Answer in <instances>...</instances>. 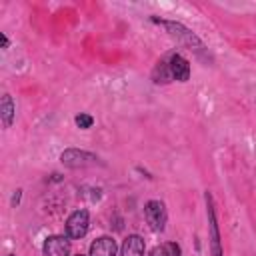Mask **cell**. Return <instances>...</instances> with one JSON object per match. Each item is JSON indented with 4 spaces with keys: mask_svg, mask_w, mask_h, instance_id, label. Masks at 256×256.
Wrapping results in <instances>:
<instances>
[{
    "mask_svg": "<svg viewBox=\"0 0 256 256\" xmlns=\"http://www.w3.org/2000/svg\"><path fill=\"white\" fill-rule=\"evenodd\" d=\"M168 68H170V76H172L174 80H178V82H186V80L190 78V64H188V60H186L184 56H180V54H172V56H170Z\"/></svg>",
    "mask_w": 256,
    "mask_h": 256,
    "instance_id": "obj_6",
    "label": "cell"
},
{
    "mask_svg": "<svg viewBox=\"0 0 256 256\" xmlns=\"http://www.w3.org/2000/svg\"><path fill=\"white\" fill-rule=\"evenodd\" d=\"M10 256H14V254H10Z\"/></svg>",
    "mask_w": 256,
    "mask_h": 256,
    "instance_id": "obj_15",
    "label": "cell"
},
{
    "mask_svg": "<svg viewBox=\"0 0 256 256\" xmlns=\"http://www.w3.org/2000/svg\"><path fill=\"white\" fill-rule=\"evenodd\" d=\"M118 244L110 236H100L90 244V254L88 256H116Z\"/></svg>",
    "mask_w": 256,
    "mask_h": 256,
    "instance_id": "obj_5",
    "label": "cell"
},
{
    "mask_svg": "<svg viewBox=\"0 0 256 256\" xmlns=\"http://www.w3.org/2000/svg\"><path fill=\"white\" fill-rule=\"evenodd\" d=\"M144 216H146L148 226H150L154 232H162V230H164L166 220H168V214H166V206H164L160 200H150V202H146V206H144Z\"/></svg>",
    "mask_w": 256,
    "mask_h": 256,
    "instance_id": "obj_1",
    "label": "cell"
},
{
    "mask_svg": "<svg viewBox=\"0 0 256 256\" xmlns=\"http://www.w3.org/2000/svg\"><path fill=\"white\" fill-rule=\"evenodd\" d=\"M162 24L170 30V34H172L174 38L178 36L182 42H186V44H190V46H192V44H196V46H200V48H202V42H200V40H198V38H196L188 28H184L182 24H176V22H162Z\"/></svg>",
    "mask_w": 256,
    "mask_h": 256,
    "instance_id": "obj_8",
    "label": "cell"
},
{
    "mask_svg": "<svg viewBox=\"0 0 256 256\" xmlns=\"http://www.w3.org/2000/svg\"><path fill=\"white\" fill-rule=\"evenodd\" d=\"M150 256H180V246L176 242H164L160 246H156Z\"/></svg>",
    "mask_w": 256,
    "mask_h": 256,
    "instance_id": "obj_11",
    "label": "cell"
},
{
    "mask_svg": "<svg viewBox=\"0 0 256 256\" xmlns=\"http://www.w3.org/2000/svg\"><path fill=\"white\" fill-rule=\"evenodd\" d=\"M2 44H4V48H6V46H8V38H6V36H4V34H2Z\"/></svg>",
    "mask_w": 256,
    "mask_h": 256,
    "instance_id": "obj_13",
    "label": "cell"
},
{
    "mask_svg": "<svg viewBox=\"0 0 256 256\" xmlns=\"http://www.w3.org/2000/svg\"><path fill=\"white\" fill-rule=\"evenodd\" d=\"M60 160L70 168H78V166H86V164L96 162V156L88 154V152H80V150H66V152H62Z\"/></svg>",
    "mask_w": 256,
    "mask_h": 256,
    "instance_id": "obj_7",
    "label": "cell"
},
{
    "mask_svg": "<svg viewBox=\"0 0 256 256\" xmlns=\"http://www.w3.org/2000/svg\"><path fill=\"white\" fill-rule=\"evenodd\" d=\"M206 200V214H208V230H210V248L212 256H224L222 254V244H220V232H218V222H216V212H214V202L210 192L204 194Z\"/></svg>",
    "mask_w": 256,
    "mask_h": 256,
    "instance_id": "obj_2",
    "label": "cell"
},
{
    "mask_svg": "<svg viewBox=\"0 0 256 256\" xmlns=\"http://www.w3.org/2000/svg\"><path fill=\"white\" fill-rule=\"evenodd\" d=\"M120 254L122 256H142L144 254V240L138 234H130L122 246H120Z\"/></svg>",
    "mask_w": 256,
    "mask_h": 256,
    "instance_id": "obj_9",
    "label": "cell"
},
{
    "mask_svg": "<svg viewBox=\"0 0 256 256\" xmlns=\"http://www.w3.org/2000/svg\"><path fill=\"white\" fill-rule=\"evenodd\" d=\"M76 256H84V254H76Z\"/></svg>",
    "mask_w": 256,
    "mask_h": 256,
    "instance_id": "obj_14",
    "label": "cell"
},
{
    "mask_svg": "<svg viewBox=\"0 0 256 256\" xmlns=\"http://www.w3.org/2000/svg\"><path fill=\"white\" fill-rule=\"evenodd\" d=\"M70 242L66 236H48L44 242V256H68Z\"/></svg>",
    "mask_w": 256,
    "mask_h": 256,
    "instance_id": "obj_4",
    "label": "cell"
},
{
    "mask_svg": "<svg viewBox=\"0 0 256 256\" xmlns=\"http://www.w3.org/2000/svg\"><path fill=\"white\" fill-rule=\"evenodd\" d=\"M88 212L86 210H76L68 216L66 220V234L68 238H82L88 232Z\"/></svg>",
    "mask_w": 256,
    "mask_h": 256,
    "instance_id": "obj_3",
    "label": "cell"
},
{
    "mask_svg": "<svg viewBox=\"0 0 256 256\" xmlns=\"http://www.w3.org/2000/svg\"><path fill=\"white\" fill-rule=\"evenodd\" d=\"M0 116H2V124L8 128L14 120V102L10 98V94H4L2 96V102H0Z\"/></svg>",
    "mask_w": 256,
    "mask_h": 256,
    "instance_id": "obj_10",
    "label": "cell"
},
{
    "mask_svg": "<svg viewBox=\"0 0 256 256\" xmlns=\"http://www.w3.org/2000/svg\"><path fill=\"white\" fill-rule=\"evenodd\" d=\"M74 122H76L78 128H84V130H86V128H90V126L94 124V118L88 116V114H78V116L74 118Z\"/></svg>",
    "mask_w": 256,
    "mask_h": 256,
    "instance_id": "obj_12",
    "label": "cell"
}]
</instances>
